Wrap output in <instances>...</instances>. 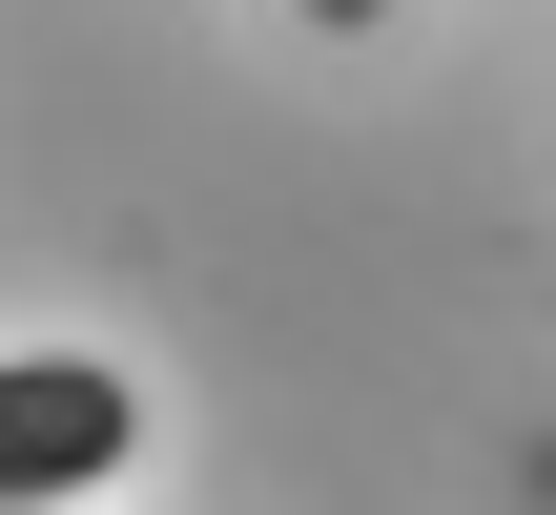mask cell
<instances>
[{
  "mask_svg": "<svg viewBox=\"0 0 556 515\" xmlns=\"http://www.w3.org/2000/svg\"><path fill=\"white\" fill-rule=\"evenodd\" d=\"M124 454H144V392H124L103 351H21V372H0V495L62 515V495H103Z\"/></svg>",
  "mask_w": 556,
  "mask_h": 515,
  "instance_id": "cell-1",
  "label": "cell"
},
{
  "mask_svg": "<svg viewBox=\"0 0 556 515\" xmlns=\"http://www.w3.org/2000/svg\"><path fill=\"white\" fill-rule=\"evenodd\" d=\"M21 515H41V495H21Z\"/></svg>",
  "mask_w": 556,
  "mask_h": 515,
  "instance_id": "cell-3",
  "label": "cell"
},
{
  "mask_svg": "<svg viewBox=\"0 0 556 515\" xmlns=\"http://www.w3.org/2000/svg\"><path fill=\"white\" fill-rule=\"evenodd\" d=\"M309 21H330V41H371V21H392V0H309Z\"/></svg>",
  "mask_w": 556,
  "mask_h": 515,
  "instance_id": "cell-2",
  "label": "cell"
}]
</instances>
